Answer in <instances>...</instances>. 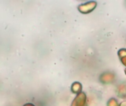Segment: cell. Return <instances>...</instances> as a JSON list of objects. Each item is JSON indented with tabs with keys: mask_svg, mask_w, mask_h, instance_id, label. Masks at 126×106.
I'll use <instances>...</instances> for the list:
<instances>
[{
	"mask_svg": "<svg viewBox=\"0 0 126 106\" xmlns=\"http://www.w3.org/2000/svg\"><path fill=\"white\" fill-rule=\"evenodd\" d=\"M97 3L95 1H90L86 3H83L78 7V10L80 13L88 14L94 11V10L97 7Z\"/></svg>",
	"mask_w": 126,
	"mask_h": 106,
	"instance_id": "1",
	"label": "cell"
},
{
	"mask_svg": "<svg viewBox=\"0 0 126 106\" xmlns=\"http://www.w3.org/2000/svg\"><path fill=\"white\" fill-rule=\"evenodd\" d=\"M86 105V95L84 92H80L75 97L71 106H85Z\"/></svg>",
	"mask_w": 126,
	"mask_h": 106,
	"instance_id": "2",
	"label": "cell"
},
{
	"mask_svg": "<svg viewBox=\"0 0 126 106\" xmlns=\"http://www.w3.org/2000/svg\"><path fill=\"white\" fill-rule=\"evenodd\" d=\"M71 91L75 94H78L82 92V85L79 82H75L71 86Z\"/></svg>",
	"mask_w": 126,
	"mask_h": 106,
	"instance_id": "3",
	"label": "cell"
},
{
	"mask_svg": "<svg viewBox=\"0 0 126 106\" xmlns=\"http://www.w3.org/2000/svg\"><path fill=\"white\" fill-rule=\"evenodd\" d=\"M108 106H119V105L115 99H111L108 103Z\"/></svg>",
	"mask_w": 126,
	"mask_h": 106,
	"instance_id": "4",
	"label": "cell"
},
{
	"mask_svg": "<svg viewBox=\"0 0 126 106\" xmlns=\"http://www.w3.org/2000/svg\"><path fill=\"white\" fill-rule=\"evenodd\" d=\"M120 61H121V63L126 66V55H123V56H122V57H120Z\"/></svg>",
	"mask_w": 126,
	"mask_h": 106,
	"instance_id": "5",
	"label": "cell"
},
{
	"mask_svg": "<svg viewBox=\"0 0 126 106\" xmlns=\"http://www.w3.org/2000/svg\"><path fill=\"white\" fill-rule=\"evenodd\" d=\"M23 106H35L34 104L32 103H25Z\"/></svg>",
	"mask_w": 126,
	"mask_h": 106,
	"instance_id": "6",
	"label": "cell"
},
{
	"mask_svg": "<svg viewBox=\"0 0 126 106\" xmlns=\"http://www.w3.org/2000/svg\"><path fill=\"white\" fill-rule=\"evenodd\" d=\"M125 73H126V70H125Z\"/></svg>",
	"mask_w": 126,
	"mask_h": 106,
	"instance_id": "7",
	"label": "cell"
},
{
	"mask_svg": "<svg viewBox=\"0 0 126 106\" xmlns=\"http://www.w3.org/2000/svg\"></svg>",
	"mask_w": 126,
	"mask_h": 106,
	"instance_id": "8",
	"label": "cell"
}]
</instances>
